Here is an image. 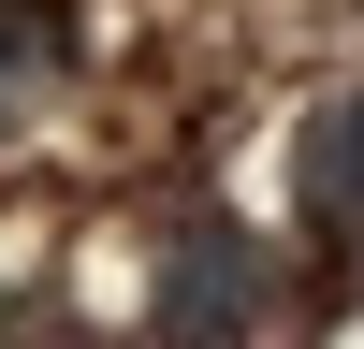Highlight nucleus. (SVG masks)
Returning a JSON list of instances; mask_svg holds the SVG:
<instances>
[{"label":"nucleus","instance_id":"3","mask_svg":"<svg viewBox=\"0 0 364 349\" xmlns=\"http://www.w3.org/2000/svg\"><path fill=\"white\" fill-rule=\"evenodd\" d=\"M58 58H73V15H58V0H0V116L44 102Z\"/></svg>","mask_w":364,"mask_h":349},{"label":"nucleus","instance_id":"2","mask_svg":"<svg viewBox=\"0 0 364 349\" xmlns=\"http://www.w3.org/2000/svg\"><path fill=\"white\" fill-rule=\"evenodd\" d=\"M291 204H306L321 262H364V87L306 102V131H291Z\"/></svg>","mask_w":364,"mask_h":349},{"label":"nucleus","instance_id":"1","mask_svg":"<svg viewBox=\"0 0 364 349\" xmlns=\"http://www.w3.org/2000/svg\"><path fill=\"white\" fill-rule=\"evenodd\" d=\"M262 320H277V248L219 204H190L161 233V277H146V335L204 349V335H262Z\"/></svg>","mask_w":364,"mask_h":349}]
</instances>
